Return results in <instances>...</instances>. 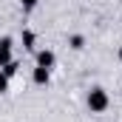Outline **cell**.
<instances>
[{
	"label": "cell",
	"instance_id": "cell-8",
	"mask_svg": "<svg viewBox=\"0 0 122 122\" xmlns=\"http://www.w3.org/2000/svg\"><path fill=\"white\" fill-rule=\"evenodd\" d=\"M6 85H9V80H6V74H0V91H6Z\"/></svg>",
	"mask_w": 122,
	"mask_h": 122
},
{
	"label": "cell",
	"instance_id": "cell-7",
	"mask_svg": "<svg viewBox=\"0 0 122 122\" xmlns=\"http://www.w3.org/2000/svg\"><path fill=\"white\" fill-rule=\"evenodd\" d=\"M71 46L74 48H82V37H71Z\"/></svg>",
	"mask_w": 122,
	"mask_h": 122
},
{
	"label": "cell",
	"instance_id": "cell-9",
	"mask_svg": "<svg viewBox=\"0 0 122 122\" xmlns=\"http://www.w3.org/2000/svg\"><path fill=\"white\" fill-rule=\"evenodd\" d=\"M20 3H23L26 9H34V6H37V0H20Z\"/></svg>",
	"mask_w": 122,
	"mask_h": 122
},
{
	"label": "cell",
	"instance_id": "cell-6",
	"mask_svg": "<svg viewBox=\"0 0 122 122\" xmlns=\"http://www.w3.org/2000/svg\"><path fill=\"white\" fill-rule=\"evenodd\" d=\"M23 43L31 48V43H34V34H31V31H26V34H23Z\"/></svg>",
	"mask_w": 122,
	"mask_h": 122
},
{
	"label": "cell",
	"instance_id": "cell-1",
	"mask_svg": "<svg viewBox=\"0 0 122 122\" xmlns=\"http://www.w3.org/2000/svg\"><path fill=\"white\" fill-rule=\"evenodd\" d=\"M88 105H91L94 111H102V108L108 105V97H105V91H102V88H94L91 97H88Z\"/></svg>",
	"mask_w": 122,
	"mask_h": 122
},
{
	"label": "cell",
	"instance_id": "cell-5",
	"mask_svg": "<svg viewBox=\"0 0 122 122\" xmlns=\"http://www.w3.org/2000/svg\"><path fill=\"white\" fill-rule=\"evenodd\" d=\"M17 74V62H6V77H14Z\"/></svg>",
	"mask_w": 122,
	"mask_h": 122
},
{
	"label": "cell",
	"instance_id": "cell-4",
	"mask_svg": "<svg viewBox=\"0 0 122 122\" xmlns=\"http://www.w3.org/2000/svg\"><path fill=\"white\" fill-rule=\"evenodd\" d=\"M34 82H48V68H43V65H40V68L34 71Z\"/></svg>",
	"mask_w": 122,
	"mask_h": 122
},
{
	"label": "cell",
	"instance_id": "cell-3",
	"mask_svg": "<svg viewBox=\"0 0 122 122\" xmlns=\"http://www.w3.org/2000/svg\"><path fill=\"white\" fill-rule=\"evenodd\" d=\"M40 65H43V68H51V65H54V54H51V51H43V54H40Z\"/></svg>",
	"mask_w": 122,
	"mask_h": 122
},
{
	"label": "cell",
	"instance_id": "cell-2",
	"mask_svg": "<svg viewBox=\"0 0 122 122\" xmlns=\"http://www.w3.org/2000/svg\"><path fill=\"white\" fill-rule=\"evenodd\" d=\"M11 57V40L6 37V40H0V65H6Z\"/></svg>",
	"mask_w": 122,
	"mask_h": 122
}]
</instances>
